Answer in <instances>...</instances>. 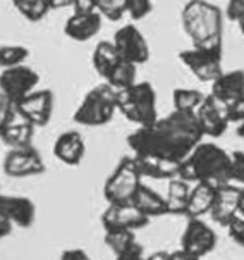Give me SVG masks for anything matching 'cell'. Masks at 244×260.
Here are the masks:
<instances>
[{
	"instance_id": "15",
	"label": "cell",
	"mask_w": 244,
	"mask_h": 260,
	"mask_svg": "<svg viewBox=\"0 0 244 260\" xmlns=\"http://www.w3.org/2000/svg\"><path fill=\"white\" fill-rule=\"evenodd\" d=\"M239 191H241V186H236L234 183L217 186L210 217L220 228H227L229 222L239 215Z\"/></svg>"
},
{
	"instance_id": "29",
	"label": "cell",
	"mask_w": 244,
	"mask_h": 260,
	"mask_svg": "<svg viewBox=\"0 0 244 260\" xmlns=\"http://www.w3.org/2000/svg\"><path fill=\"white\" fill-rule=\"evenodd\" d=\"M103 241L114 252V255H117L122 250H126L129 245L134 243L136 236L134 231H129V229H110V231H105Z\"/></svg>"
},
{
	"instance_id": "46",
	"label": "cell",
	"mask_w": 244,
	"mask_h": 260,
	"mask_svg": "<svg viewBox=\"0 0 244 260\" xmlns=\"http://www.w3.org/2000/svg\"><path fill=\"white\" fill-rule=\"evenodd\" d=\"M237 26H239V31H241V33H242V37H244V16L237 21Z\"/></svg>"
},
{
	"instance_id": "30",
	"label": "cell",
	"mask_w": 244,
	"mask_h": 260,
	"mask_svg": "<svg viewBox=\"0 0 244 260\" xmlns=\"http://www.w3.org/2000/svg\"><path fill=\"white\" fill-rule=\"evenodd\" d=\"M29 57V50L24 45H0V68L9 69L21 66Z\"/></svg>"
},
{
	"instance_id": "13",
	"label": "cell",
	"mask_w": 244,
	"mask_h": 260,
	"mask_svg": "<svg viewBox=\"0 0 244 260\" xmlns=\"http://www.w3.org/2000/svg\"><path fill=\"white\" fill-rule=\"evenodd\" d=\"M194 119H196L203 136H210V138H220L230 126L227 121V114H225V104H222L210 93L199 105V109L194 114Z\"/></svg>"
},
{
	"instance_id": "1",
	"label": "cell",
	"mask_w": 244,
	"mask_h": 260,
	"mask_svg": "<svg viewBox=\"0 0 244 260\" xmlns=\"http://www.w3.org/2000/svg\"><path fill=\"white\" fill-rule=\"evenodd\" d=\"M203 138L205 136L194 116L172 111L165 117H158L153 124L136 127V131L127 136V145L134 157L183 164Z\"/></svg>"
},
{
	"instance_id": "43",
	"label": "cell",
	"mask_w": 244,
	"mask_h": 260,
	"mask_svg": "<svg viewBox=\"0 0 244 260\" xmlns=\"http://www.w3.org/2000/svg\"><path fill=\"white\" fill-rule=\"evenodd\" d=\"M145 260H170V252H155Z\"/></svg>"
},
{
	"instance_id": "19",
	"label": "cell",
	"mask_w": 244,
	"mask_h": 260,
	"mask_svg": "<svg viewBox=\"0 0 244 260\" xmlns=\"http://www.w3.org/2000/svg\"><path fill=\"white\" fill-rule=\"evenodd\" d=\"M210 95H214L222 104H230L244 96V71L242 69H232L224 71L219 78L212 83Z\"/></svg>"
},
{
	"instance_id": "7",
	"label": "cell",
	"mask_w": 244,
	"mask_h": 260,
	"mask_svg": "<svg viewBox=\"0 0 244 260\" xmlns=\"http://www.w3.org/2000/svg\"><path fill=\"white\" fill-rule=\"evenodd\" d=\"M179 60L201 83H214L224 73L222 69V47H193L179 52Z\"/></svg>"
},
{
	"instance_id": "21",
	"label": "cell",
	"mask_w": 244,
	"mask_h": 260,
	"mask_svg": "<svg viewBox=\"0 0 244 260\" xmlns=\"http://www.w3.org/2000/svg\"><path fill=\"white\" fill-rule=\"evenodd\" d=\"M131 204L134 205L141 214L146 215L148 219L167 215L165 198H163L162 195H158L153 188L146 186L145 183H141V186L136 189Z\"/></svg>"
},
{
	"instance_id": "24",
	"label": "cell",
	"mask_w": 244,
	"mask_h": 260,
	"mask_svg": "<svg viewBox=\"0 0 244 260\" xmlns=\"http://www.w3.org/2000/svg\"><path fill=\"white\" fill-rule=\"evenodd\" d=\"M121 60V55H119L117 48H115L114 42H98L91 54V64L93 69L100 74L101 78H107L110 71L117 66V62Z\"/></svg>"
},
{
	"instance_id": "41",
	"label": "cell",
	"mask_w": 244,
	"mask_h": 260,
	"mask_svg": "<svg viewBox=\"0 0 244 260\" xmlns=\"http://www.w3.org/2000/svg\"><path fill=\"white\" fill-rule=\"evenodd\" d=\"M170 260H201V258L194 257V255H191L188 252H184L183 248H179V250H174V252H170Z\"/></svg>"
},
{
	"instance_id": "47",
	"label": "cell",
	"mask_w": 244,
	"mask_h": 260,
	"mask_svg": "<svg viewBox=\"0 0 244 260\" xmlns=\"http://www.w3.org/2000/svg\"><path fill=\"white\" fill-rule=\"evenodd\" d=\"M0 193H2V191H0Z\"/></svg>"
},
{
	"instance_id": "22",
	"label": "cell",
	"mask_w": 244,
	"mask_h": 260,
	"mask_svg": "<svg viewBox=\"0 0 244 260\" xmlns=\"http://www.w3.org/2000/svg\"><path fill=\"white\" fill-rule=\"evenodd\" d=\"M134 157V155H132ZM137 169L143 178L150 179H172L177 178L181 169V164H172V162L160 160V158H150V157H134Z\"/></svg>"
},
{
	"instance_id": "39",
	"label": "cell",
	"mask_w": 244,
	"mask_h": 260,
	"mask_svg": "<svg viewBox=\"0 0 244 260\" xmlns=\"http://www.w3.org/2000/svg\"><path fill=\"white\" fill-rule=\"evenodd\" d=\"M71 7L74 14H90L96 11V0H73Z\"/></svg>"
},
{
	"instance_id": "31",
	"label": "cell",
	"mask_w": 244,
	"mask_h": 260,
	"mask_svg": "<svg viewBox=\"0 0 244 260\" xmlns=\"http://www.w3.org/2000/svg\"><path fill=\"white\" fill-rule=\"evenodd\" d=\"M96 12L109 21H121L127 14V0H96Z\"/></svg>"
},
{
	"instance_id": "9",
	"label": "cell",
	"mask_w": 244,
	"mask_h": 260,
	"mask_svg": "<svg viewBox=\"0 0 244 260\" xmlns=\"http://www.w3.org/2000/svg\"><path fill=\"white\" fill-rule=\"evenodd\" d=\"M54 93L50 90H34L16 104V112L34 127H45L54 114Z\"/></svg>"
},
{
	"instance_id": "10",
	"label": "cell",
	"mask_w": 244,
	"mask_h": 260,
	"mask_svg": "<svg viewBox=\"0 0 244 260\" xmlns=\"http://www.w3.org/2000/svg\"><path fill=\"white\" fill-rule=\"evenodd\" d=\"M112 42L122 60L140 66L150 59L148 42L134 24H124L122 28H119Z\"/></svg>"
},
{
	"instance_id": "33",
	"label": "cell",
	"mask_w": 244,
	"mask_h": 260,
	"mask_svg": "<svg viewBox=\"0 0 244 260\" xmlns=\"http://www.w3.org/2000/svg\"><path fill=\"white\" fill-rule=\"evenodd\" d=\"M16 117H19L16 112V104L11 102L6 95L0 93V133H2L9 124H12V122L16 121Z\"/></svg>"
},
{
	"instance_id": "8",
	"label": "cell",
	"mask_w": 244,
	"mask_h": 260,
	"mask_svg": "<svg viewBox=\"0 0 244 260\" xmlns=\"http://www.w3.org/2000/svg\"><path fill=\"white\" fill-rule=\"evenodd\" d=\"M40 83V74L26 64L2 69L0 73V93L6 95L11 102L17 104L26 95L37 90Z\"/></svg>"
},
{
	"instance_id": "26",
	"label": "cell",
	"mask_w": 244,
	"mask_h": 260,
	"mask_svg": "<svg viewBox=\"0 0 244 260\" xmlns=\"http://www.w3.org/2000/svg\"><path fill=\"white\" fill-rule=\"evenodd\" d=\"M205 93L194 88H176L172 91V104H174V111L189 114L194 116L196 111L199 109V105L205 100Z\"/></svg>"
},
{
	"instance_id": "28",
	"label": "cell",
	"mask_w": 244,
	"mask_h": 260,
	"mask_svg": "<svg viewBox=\"0 0 244 260\" xmlns=\"http://www.w3.org/2000/svg\"><path fill=\"white\" fill-rule=\"evenodd\" d=\"M14 7L21 16L26 17L29 23H38L45 19L48 12L52 11L47 0H12Z\"/></svg>"
},
{
	"instance_id": "35",
	"label": "cell",
	"mask_w": 244,
	"mask_h": 260,
	"mask_svg": "<svg viewBox=\"0 0 244 260\" xmlns=\"http://www.w3.org/2000/svg\"><path fill=\"white\" fill-rule=\"evenodd\" d=\"M225 229H227V235L234 243L239 246H244V217L242 215H236Z\"/></svg>"
},
{
	"instance_id": "27",
	"label": "cell",
	"mask_w": 244,
	"mask_h": 260,
	"mask_svg": "<svg viewBox=\"0 0 244 260\" xmlns=\"http://www.w3.org/2000/svg\"><path fill=\"white\" fill-rule=\"evenodd\" d=\"M137 66L132 62H127V60H119L117 66L110 71V74L105 78V83H109L114 90L121 91L126 90V88L132 86L137 81Z\"/></svg>"
},
{
	"instance_id": "44",
	"label": "cell",
	"mask_w": 244,
	"mask_h": 260,
	"mask_svg": "<svg viewBox=\"0 0 244 260\" xmlns=\"http://www.w3.org/2000/svg\"><path fill=\"white\" fill-rule=\"evenodd\" d=\"M239 215L244 217V186H241V191H239Z\"/></svg>"
},
{
	"instance_id": "16",
	"label": "cell",
	"mask_w": 244,
	"mask_h": 260,
	"mask_svg": "<svg viewBox=\"0 0 244 260\" xmlns=\"http://www.w3.org/2000/svg\"><path fill=\"white\" fill-rule=\"evenodd\" d=\"M0 215L17 228H31L37 219V207L28 197L0 193Z\"/></svg>"
},
{
	"instance_id": "6",
	"label": "cell",
	"mask_w": 244,
	"mask_h": 260,
	"mask_svg": "<svg viewBox=\"0 0 244 260\" xmlns=\"http://www.w3.org/2000/svg\"><path fill=\"white\" fill-rule=\"evenodd\" d=\"M143 183L137 164L132 155H126L119 160L112 174L103 184V197L107 204H129L136 189Z\"/></svg>"
},
{
	"instance_id": "23",
	"label": "cell",
	"mask_w": 244,
	"mask_h": 260,
	"mask_svg": "<svg viewBox=\"0 0 244 260\" xmlns=\"http://www.w3.org/2000/svg\"><path fill=\"white\" fill-rule=\"evenodd\" d=\"M191 186H193V184L184 181V179H181V178L168 179V189H167V197H165L167 215H184Z\"/></svg>"
},
{
	"instance_id": "38",
	"label": "cell",
	"mask_w": 244,
	"mask_h": 260,
	"mask_svg": "<svg viewBox=\"0 0 244 260\" xmlns=\"http://www.w3.org/2000/svg\"><path fill=\"white\" fill-rule=\"evenodd\" d=\"M244 16V0H227V7H225V17L229 21L237 23Z\"/></svg>"
},
{
	"instance_id": "40",
	"label": "cell",
	"mask_w": 244,
	"mask_h": 260,
	"mask_svg": "<svg viewBox=\"0 0 244 260\" xmlns=\"http://www.w3.org/2000/svg\"><path fill=\"white\" fill-rule=\"evenodd\" d=\"M60 260H91V257L81 248H71L62 252Z\"/></svg>"
},
{
	"instance_id": "4",
	"label": "cell",
	"mask_w": 244,
	"mask_h": 260,
	"mask_svg": "<svg viewBox=\"0 0 244 260\" xmlns=\"http://www.w3.org/2000/svg\"><path fill=\"white\" fill-rule=\"evenodd\" d=\"M117 112L137 127L153 124L158 119L155 88L148 81H136L132 86L117 91Z\"/></svg>"
},
{
	"instance_id": "14",
	"label": "cell",
	"mask_w": 244,
	"mask_h": 260,
	"mask_svg": "<svg viewBox=\"0 0 244 260\" xmlns=\"http://www.w3.org/2000/svg\"><path fill=\"white\" fill-rule=\"evenodd\" d=\"M150 222L146 217L131 204H109L107 209L101 214V226L105 231L110 229H129V231H136V229L145 228Z\"/></svg>"
},
{
	"instance_id": "18",
	"label": "cell",
	"mask_w": 244,
	"mask_h": 260,
	"mask_svg": "<svg viewBox=\"0 0 244 260\" xmlns=\"http://www.w3.org/2000/svg\"><path fill=\"white\" fill-rule=\"evenodd\" d=\"M103 17L98 12H90V14H74L67 17L64 24V35L74 42H88L95 35L100 33Z\"/></svg>"
},
{
	"instance_id": "5",
	"label": "cell",
	"mask_w": 244,
	"mask_h": 260,
	"mask_svg": "<svg viewBox=\"0 0 244 260\" xmlns=\"http://www.w3.org/2000/svg\"><path fill=\"white\" fill-rule=\"evenodd\" d=\"M117 112V90L109 83L93 86L83 96L81 104L74 112V122L88 127H98L109 124Z\"/></svg>"
},
{
	"instance_id": "32",
	"label": "cell",
	"mask_w": 244,
	"mask_h": 260,
	"mask_svg": "<svg viewBox=\"0 0 244 260\" xmlns=\"http://www.w3.org/2000/svg\"><path fill=\"white\" fill-rule=\"evenodd\" d=\"M153 11V0H127V16L132 21H141Z\"/></svg>"
},
{
	"instance_id": "36",
	"label": "cell",
	"mask_w": 244,
	"mask_h": 260,
	"mask_svg": "<svg viewBox=\"0 0 244 260\" xmlns=\"http://www.w3.org/2000/svg\"><path fill=\"white\" fill-rule=\"evenodd\" d=\"M225 114H227L229 124H232V122L234 124L242 122L244 121V96L225 105Z\"/></svg>"
},
{
	"instance_id": "45",
	"label": "cell",
	"mask_w": 244,
	"mask_h": 260,
	"mask_svg": "<svg viewBox=\"0 0 244 260\" xmlns=\"http://www.w3.org/2000/svg\"><path fill=\"white\" fill-rule=\"evenodd\" d=\"M236 133H237L239 138H242V140H244V121H242V122H239V124H237V131H236Z\"/></svg>"
},
{
	"instance_id": "12",
	"label": "cell",
	"mask_w": 244,
	"mask_h": 260,
	"mask_svg": "<svg viewBox=\"0 0 244 260\" xmlns=\"http://www.w3.org/2000/svg\"><path fill=\"white\" fill-rule=\"evenodd\" d=\"M217 246V235L201 219H188L186 229L181 236V248L194 257L203 258L214 252Z\"/></svg>"
},
{
	"instance_id": "17",
	"label": "cell",
	"mask_w": 244,
	"mask_h": 260,
	"mask_svg": "<svg viewBox=\"0 0 244 260\" xmlns=\"http://www.w3.org/2000/svg\"><path fill=\"white\" fill-rule=\"evenodd\" d=\"M84 152H86V145L79 131H64L54 142V155L65 166H79L84 158Z\"/></svg>"
},
{
	"instance_id": "42",
	"label": "cell",
	"mask_w": 244,
	"mask_h": 260,
	"mask_svg": "<svg viewBox=\"0 0 244 260\" xmlns=\"http://www.w3.org/2000/svg\"><path fill=\"white\" fill-rule=\"evenodd\" d=\"M48 6H50L52 11H55V9H62V7H71V2L73 0H47Z\"/></svg>"
},
{
	"instance_id": "11",
	"label": "cell",
	"mask_w": 244,
	"mask_h": 260,
	"mask_svg": "<svg viewBox=\"0 0 244 260\" xmlns=\"http://www.w3.org/2000/svg\"><path fill=\"white\" fill-rule=\"evenodd\" d=\"M47 171L45 160L34 147L11 148L4 158V173L11 178H29Z\"/></svg>"
},
{
	"instance_id": "20",
	"label": "cell",
	"mask_w": 244,
	"mask_h": 260,
	"mask_svg": "<svg viewBox=\"0 0 244 260\" xmlns=\"http://www.w3.org/2000/svg\"><path fill=\"white\" fill-rule=\"evenodd\" d=\"M215 186L206 183H194L191 186L188 205H186L184 215L188 219H201L203 215L210 214L212 205L215 200Z\"/></svg>"
},
{
	"instance_id": "3",
	"label": "cell",
	"mask_w": 244,
	"mask_h": 260,
	"mask_svg": "<svg viewBox=\"0 0 244 260\" xmlns=\"http://www.w3.org/2000/svg\"><path fill=\"white\" fill-rule=\"evenodd\" d=\"M181 24L193 47H222L224 14L208 0H188L181 11Z\"/></svg>"
},
{
	"instance_id": "37",
	"label": "cell",
	"mask_w": 244,
	"mask_h": 260,
	"mask_svg": "<svg viewBox=\"0 0 244 260\" xmlns=\"http://www.w3.org/2000/svg\"><path fill=\"white\" fill-rule=\"evenodd\" d=\"M145 248L140 241H134L132 245L115 255V260H145Z\"/></svg>"
},
{
	"instance_id": "25",
	"label": "cell",
	"mask_w": 244,
	"mask_h": 260,
	"mask_svg": "<svg viewBox=\"0 0 244 260\" xmlns=\"http://www.w3.org/2000/svg\"><path fill=\"white\" fill-rule=\"evenodd\" d=\"M33 138H34V126H31L26 121L21 122L14 121L0 133V140H2L4 145H7L9 150L33 147Z\"/></svg>"
},
{
	"instance_id": "34",
	"label": "cell",
	"mask_w": 244,
	"mask_h": 260,
	"mask_svg": "<svg viewBox=\"0 0 244 260\" xmlns=\"http://www.w3.org/2000/svg\"><path fill=\"white\" fill-rule=\"evenodd\" d=\"M230 183L244 186V152L230 153Z\"/></svg>"
},
{
	"instance_id": "2",
	"label": "cell",
	"mask_w": 244,
	"mask_h": 260,
	"mask_svg": "<svg viewBox=\"0 0 244 260\" xmlns=\"http://www.w3.org/2000/svg\"><path fill=\"white\" fill-rule=\"evenodd\" d=\"M177 178L191 184L222 186L230 183V153L214 142H201L181 164Z\"/></svg>"
}]
</instances>
